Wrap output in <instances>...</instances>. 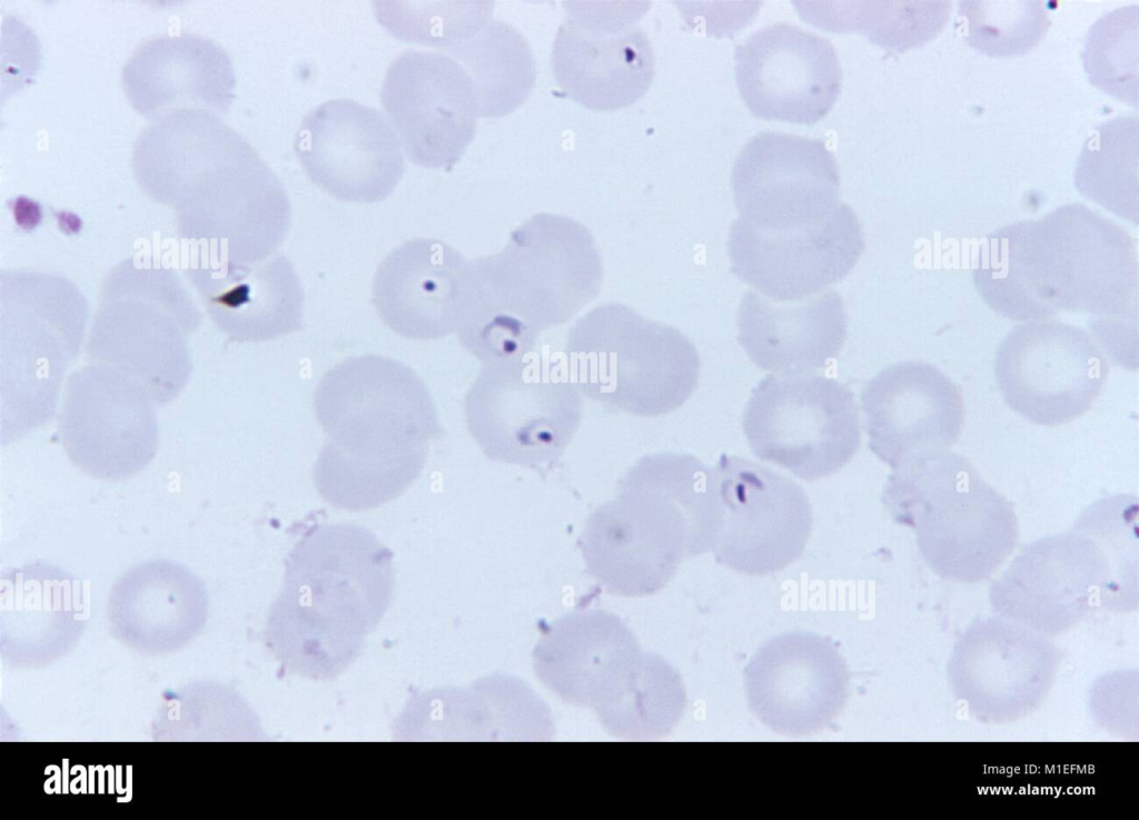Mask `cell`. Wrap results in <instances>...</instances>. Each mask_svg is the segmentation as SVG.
Returning a JSON list of instances; mask_svg holds the SVG:
<instances>
[{
    "label": "cell",
    "instance_id": "cell-1",
    "mask_svg": "<svg viewBox=\"0 0 1139 820\" xmlns=\"http://www.w3.org/2000/svg\"><path fill=\"white\" fill-rule=\"evenodd\" d=\"M314 409L327 437L314 483L339 510L368 511L399 497L422 474L430 443L444 435L423 379L382 355L349 357L328 369Z\"/></svg>",
    "mask_w": 1139,
    "mask_h": 820
},
{
    "label": "cell",
    "instance_id": "cell-2",
    "mask_svg": "<svg viewBox=\"0 0 1139 820\" xmlns=\"http://www.w3.org/2000/svg\"><path fill=\"white\" fill-rule=\"evenodd\" d=\"M973 281L986 304L1011 320L1062 312L1096 316L1095 324L1137 317L1135 240L1081 204L992 231L980 245Z\"/></svg>",
    "mask_w": 1139,
    "mask_h": 820
},
{
    "label": "cell",
    "instance_id": "cell-3",
    "mask_svg": "<svg viewBox=\"0 0 1139 820\" xmlns=\"http://www.w3.org/2000/svg\"><path fill=\"white\" fill-rule=\"evenodd\" d=\"M604 267L591 231L562 215L537 214L505 247L467 261L457 338L483 363L534 350L598 295Z\"/></svg>",
    "mask_w": 1139,
    "mask_h": 820
},
{
    "label": "cell",
    "instance_id": "cell-4",
    "mask_svg": "<svg viewBox=\"0 0 1139 820\" xmlns=\"http://www.w3.org/2000/svg\"><path fill=\"white\" fill-rule=\"evenodd\" d=\"M393 557L364 526L308 530L285 560L283 587L267 620V644L276 658L316 680L344 671L390 605Z\"/></svg>",
    "mask_w": 1139,
    "mask_h": 820
},
{
    "label": "cell",
    "instance_id": "cell-5",
    "mask_svg": "<svg viewBox=\"0 0 1139 820\" xmlns=\"http://www.w3.org/2000/svg\"><path fill=\"white\" fill-rule=\"evenodd\" d=\"M717 523L713 468L690 454H647L588 515L578 546L606 592L644 596L663 589L685 559L712 551Z\"/></svg>",
    "mask_w": 1139,
    "mask_h": 820
},
{
    "label": "cell",
    "instance_id": "cell-6",
    "mask_svg": "<svg viewBox=\"0 0 1139 820\" xmlns=\"http://www.w3.org/2000/svg\"><path fill=\"white\" fill-rule=\"evenodd\" d=\"M1137 514L1135 497L1108 496L1088 506L1070 532L1026 545L991 586L994 613L1052 635L1098 605H1130L1138 566Z\"/></svg>",
    "mask_w": 1139,
    "mask_h": 820
},
{
    "label": "cell",
    "instance_id": "cell-7",
    "mask_svg": "<svg viewBox=\"0 0 1139 820\" xmlns=\"http://www.w3.org/2000/svg\"><path fill=\"white\" fill-rule=\"evenodd\" d=\"M139 179L169 181L171 189L209 197L218 240L251 244L284 230L291 218L277 175L216 112L182 110L156 120L137 141Z\"/></svg>",
    "mask_w": 1139,
    "mask_h": 820
},
{
    "label": "cell",
    "instance_id": "cell-8",
    "mask_svg": "<svg viewBox=\"0 0 1139 820\" xmlns=\"http://www.w3.org/2000/svg\"><path fill=\"white\" fill-rule=\"evenodd\" d=\"M882 500L897 523L912 528L921 556L944 580L989 579L1018 542L1011 503L950 451L893 470Z\"/></svg>",
    "mask_w": 1139,
    "mask_h": 820
},
{
    "label": "cell",
    "instance_id": "cell-9",
    "mask_svg": "<svg viewBox=\"0 0 1139 820\" xmlns=\"http://www.w3.org/2000/svg\"><path fill=\"white\" fill-rule=\"evenodd\" d=\"M564 355L584 396L640 417L677 409L699 382L700 356L687 336L621 303L598 305L578 318Z\"/></svg>",
    "mask_w": 1139,
    "mask_h": 820
},
{
    "label": "cell",
    "instance_id": "cell-10",
    "mask_svg": "<svg viewBox=\"0 0 1139 820\" xmlns=\"http://www.w3.org/2000/svg\"><path fill=\"white\" fill-rule=\"evenodd\" d=\"M467 428L491 461L551 471L576 434L582 393L566 363L529 352L484 363L464 401Z\"/></svg>",
    "mask_w": 1139,
    "mask_h": 820
},
{
    "label": "cell",
    "instance_id": "cell-11",
    "mask_svg": "<svg viewBox=\"0 0 1139 820\" xmlns=\"http://www.w3.org/2000/svg\"><path fill=\"white\" fill-rule=\"evenodd\" d=\"M742 425L754 456L808 482L836 473L861 442L853 392L834 378L806 373L762 378Z\"/></svg>",
    "mask_w": 1139,
    "mask_h": 820
},
{
    "label": "cell",
    "instance_id": "cell-12",
    "mask_svg": "<svg viewBox=\"0 0 1139 820\" xmlns=\"http://www.w3.org/2000/svg\"><path fill=\"white\" fill-rule=\"evenodd\" d=\"M1109 374L1092 334L1053 319L1013 327L1000 344L994 376L1008 406L1027 421L1058 426L1088 412Z\"/></svg>",
    "mask_w": 1139,
    "mask_h": 820
},
{
    "label": "cell",
    "instance_id": "cell-13",
    "mask_svg": "<svg viewBox=\"0 0 1139 820\" xmlns=\"http://www.w3.org/2000/svg\"><path fill=\"white\" fill-rule=\"evenodd\" d=\"M713 471L719 503L715 560L740 573L765 575L799 559L813 521L802 486L762 464L725 453Z\"/></svg>",
    "mask_w": 1139,
    "mask_h": 820
},
{
    "label": "cell",
    "instance_id": "cell-14",
    "mask_svg": "<svg viewBox=\"0 0 1139 820\" xmlns=\"http://www.w3.org/2000/svg\"><path fill=\"white\" fill-rule=\"evenodd\" d=\"M654 656L642 652L621 618L597 609L547 624L533 653L542 683L567 703L592 708L604 729L626 707Z\"/></svg>",
    "mask_w": 1139,
    "mask_h": 820
},
{
    "label": "cell",
    "instance_id": "cell-15",
    "mask_svg": "<svg viewBox=\"0 0 1139 820\" xmlns=\"http://www.w3.org/2000/svg\"><path fill=\"white\" fill-rule=\"evenodd\" d=\"M380 100L406 156L418 166H453L474 137L479 116L475 86L446 53L402 52L388 67Z\"/></svg>",
    "mask_w": 1139,
    "mask_h": 820
},
{
    "label": "cell",
    "instance_id": "cell-16",
    "mask_svg": "<svg viewBox=\"0 0 1139 820\" xmlns=\"http://www.w3.org/2000/svg\"><path fill=\"white\" fill-rule=\"evenodd\" d=\"M863 250L862 226L844 202L792 229H762L736 218L727 237L732 273L776 303L805 299L843 279Z\"/></svg>",
    "mask_w": 1139,
    "mask_h": 820
},
{
    "label": "cell",
    "instance_id": "cell-17",
    "mask_svg": "<svg viewBox=\"0 0 1139 820\" xmlns=\"http://www.w3.org/2000/svg\"><path fill=\"white\" fill-rule=\"evenodd\" d=\"M731 186L739 218L762 229L809 226L840 204L839 168L825 144L780 131H761L743 146Z\"/></svg>",
    "mask_w": 1139,
    "mask_h": 820
},
{
    "label": "cell",
    "instance_id": "cell-18",
    "mask_svg": "<svg viewBox=\"0 0 1139 820\" xmlns=\"http://www.w3.org/2000/svg\"><path fill=\"white\" fill-rule=\"evenodd\" d=\"M1058 663V651L1047 635L1002 618H986L968 626L955 643L948 675L973 715L1002 723L1040 705Z\"/></svg>",
    "mask_w": 1139,
    "mask_h": 820
},
{
    "label": "cell",
    "instance_id": "cell-19",
    "mask_svg": "<svg viewBox=\"0 0 1139 820\" xmlns=\"http://www.w3.org/2000/svg\"><path fill=\"white\" fill-rule=\"evenodd\" d=\"M294 149L308 178L346 201L386 199L405 170L402 146L388 119L346 98L311 109L300 122Z\"/></svg>",
    "mask_w": 1139,
    "mask_h": 820
},
{
    "label": "cell",
    "instance_id": "cell-20",
    "mask_svg": "<svg viewBox=\"0 0 1139 820\" xmlns=\"http://www.w3.org/2000/svg\"><path fill=\"white\" fill-rule=\"evenodd\" d=\"M735 76L753 115L806 125L831 110L842 87L832 42L788 22L764 26L737 46Z\"/></svg>",
    "mask_w": 1139,
    "mask_h": 820
},
{
    "label": "cell",
    "instance_id": "cell-21",
    "mask_svg": "<svg viewBox=\"0 0 1139 820\" xmlns=\"http://www.w3.org/2000/svg\"><path fill=\"white\" fill-rule=\"evenodd\" d=\"M861 404L869 447L892 471L950 451L962 432L959 387L922 360L883 368L865 385Z\"/></svg>",
    "mask_w": 1139,
    "mask_h": 820
},
{
    "label": "cell",
    "instance_id": "cell-22",
    "mask_svg": "<svg viewBox=\"0 0 1139 820\" xmlns=\"http://www.w3.org/2000/svg\"><path fill=\"white\" fill-rule=\"evenodd\" d=\"M59 432L71 462L105 481L136 475L158 447L150 396L143 387L111 375L85 374L69 382Z\"/></svg>",
    "mask_w": 1139,
    "mask_h": 820
},
{
    "label": "cell",
    "instance_id": "cell-23",
    "mask_svg": "<svg viewBox=\"0 0 1139 820\" xmlns=\"http://www.w3.org/2000/svg\"><path fill=\"white\" fill-rule=\"evenodd\" d=\"M746 698L757 719L784 735L811 734L841 712L849 673L825 638L790 632L765 642L744 673Z\"/></svg>",
    "mask_w": 1139,
    "mask_h": 820
},
{
    "label": "cell",
    "instance_id": "cell-24",
    "mask_svg": "<svg viewBox=\"0 0 1139 820\" xmlns=\"http://www.w3.org/2000/svg\"><path fill=\"white\" fill-rule=\"evenodd\" d=\"M570 6L559 27L553 68L559 86L585 107L618 109L636 101L654 75V56L645 32L634 24L640 7L593 10Z\"/></svg>",
    "mask_w": 1139,
    "mask_h": 820
},
{
    "label": "cell",
    "instance_id": "cell-25",
    "mask_svg": "<svg viewBox=\"0 0 1139 820\" xmlns=\"http://www.w3.org/2000/svg\"><path fill=\"white\" fill-rule=\"evenodd\" d=\"M467 260L432 238L400 244L373 278V304L383 323L410 339L443 338L456 332Z\"/></svg>",
    "mask_w": 1139,
    "mask_h": 820
},
{
    "label": "cell",
    "instance_id": "cell-26",
    "mask_svg": "<svg viewBox=\"0 0 1139 820\" xmlns=\"http://www.w3.org/2000/svg\"><path fill=\"white\" fill-rule=\"evenodd\" d=\"M737 340L760 368L803 374L829 365L846 339L848 318L838 292L776 303L749 290L737 310Z\"/></svg>",
    "mask_w": 1139,
    "mask_h": 820
},
{
    "label": "cell",
    "instance_id": "cell-27",
    "mask_svg": "<svg viewBox=\"0 0 1139 820\" xmlns=\"http://www.w3.org/2000/svg\"><path fill=\"white\" fill-rule=\"evenodd\" d=\"M122 78L135 109L152 119L182 110L226 111L236 83L224 49L197 36L150 40L127 62Z\"/></svg>",
    "mask_w": 1139,
    "mask_h": 820
},
{
    "label": "cell",
    "instance_id": "cell-28",
    "mask_svg": "<svg viewBox=\"0 0 1139 820\" xmlns=\"http://www.w3.org/2000/svg\"><path fill=\"white\" fill-rule=\"evenodd\" d=\"M109 614L131 638L174 640L194 634L206 620L207 594L184 564L153 560L127 571L113 585Z\"/></svg>",
    "mask_w": 1139,
    "mask_h": 820
},
{
    "label": "cell",
    "instance_id": "cell-29",
    "mask_svg": "<svg viewBox=\"0 0 1139 820\" xmlns=\"http://www.w3.org/2000/svg\"><path fill=\"white\" fill-rule=\"evenodd\" d=\"M219 289V323L239 342H266L303 326L304 288L284 255L226 270Z\"/></svg>",
    "mask_w": 1139,
    "mask_h": 820
},
{
    "label": "cell",
    "instance_id": "cell-30",
    "mask_svg": "<svg viewBox=\"0 0 1139 820\" xmlns=\"http://www.w3.org/2000/svg\"><path fill=\"white\" fill-rule=\"evenodd\" d=\"M1139 118L1117 116L1096 126L1073 174L1077 189L1119 217L1138 224Z\"/></svg>",
    "mask_w": 1139,
    "mask_h": 820
},
{
    "label": "cell",
    "instance_id": "cell-31",
    "mask_svg": "<svg viewBox=\"0 0 1139 820\" xmlns=\"http://www.w3.org/2000/svg\"><path fill=\"white\" fill-rule=\"evenodd\" d=\"M472 78L482 116H501L517 107L534 81L528 45L512 27L488 22L475 36L448 50Z\"/></svg>",
    "mask_w": 1139,
    "mask_h": 820
},
{
    "label": "cell",
    "instance_id": "cell-32",
    "mask_svg": "<svg viewBox=\"0 0 1139 820\" xmlns=\"http://www.w3.org/2000/svg\"><path fill=\"white\" fill-rule=\"evenodd\" d=\"M1139 7L1118 8L1089 29L1081 53L1089 80L1103 92L1138 107Z\"/></svg>",
    "mask_w": 1139,
    "mask_h": 820
},
{
    "label": "cell",
    "instance_id": "cell-33",
    "mask_svg": "<svg viewBox=\"0 0 1139 820\" xmlns=\"http://www.w3.org/2000/svg\"><path fill=\"white\" fill-rule=\"evenodd\" d=\"M967 42L989 57L1023 55L1036 47L1050 26L1043 1H961Z\"/></svg>",
    "mask_w": 1139,
    "mask_h": 820
},
{
    "label": "cell",
    "instance_id": "cell-34",
    "mask_svg": "<svg viewBox=\"0 0 1139 820\" xmlns=\"http://www.w3.org/2000/svg\"><path fill=\"white\" fill-rule=\"evenodd\" d=\"M377 20L395 37L448 50L489 22L492 3L375 1Z\"/></svg>",
    "mask_w": 1139,
    "mask_h": 820
},
{
    "label": "cell",
    "instance_id": "cell-35",
    "mask_svg": "<svg viewBox=\"0 0 1139 820\" xmlns=\"http://www.w3.org/2000/svg\"><path fill=\"white\" fill-rule=\"evenodd\" d=\"M863 29L875 42L903 51L935 38L950 16L948 1L876 2Z\"/></svg>",
    "mask_w": 1139,
    "mask_h": 820
}]
</instances>
